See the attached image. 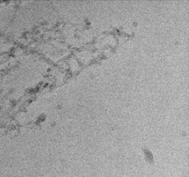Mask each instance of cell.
Returning <instances> with one entry per match:
<instances>
[{
    "label": "cell",
    "mask_w": 189,
    "mask_h": 177,
    "mask_svg": "<svg viewBox=\"0 0 189 177\" xmlns=\"http://www.w3.org/2000/svg\"><path fill=\"white\" fill-rule=\"evenodd\" d=\"M144 152L146 153V161H148L149 163H153V155L152 154L151 152L146 150L144 151Z\"/></svg>",
    "instance_id": "6da1fadb"
}]
</instances>
